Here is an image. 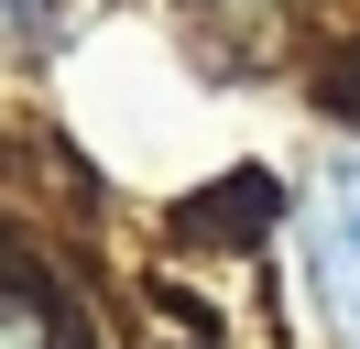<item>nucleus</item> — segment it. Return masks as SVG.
Here are the masks:
<instances>
[{"mask_svg": "<svg viewBox=\"0 0 360 349\" xmlns=\"http://www.w3.org/2000/svg\"><path fill=\"white\" fill-rule=\"evenodd\" d=\"M0 349H55V317L33 295H11V284H0Z\"/></svg>", "mask_w": 360, "mask_h": 349, "instance_id": "nucleus-1", "label": "nucleus"}, {"mask_svg": "<svg viewBox=\"0 0 360 349\" xmlns=\"http://www.w3.org/2000/svg\"><path fill=\"white\" fill-rule=\"evenodd\" d=\"M338 251H349V317H360V186H349V229H338Z\"/></svg>", "mask_w": 360, "mask_h": 349, "instance_id": "nucleus-2", "label": "nucleus"}]
</instances>
